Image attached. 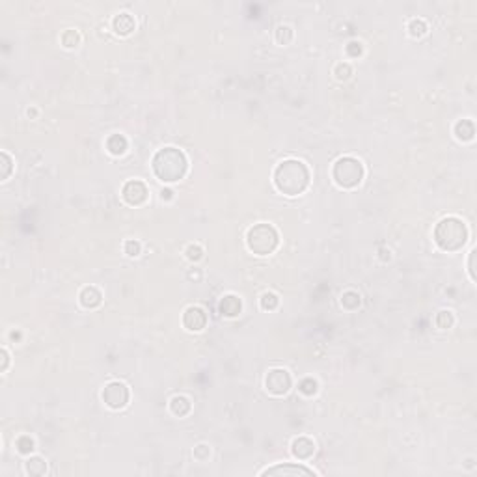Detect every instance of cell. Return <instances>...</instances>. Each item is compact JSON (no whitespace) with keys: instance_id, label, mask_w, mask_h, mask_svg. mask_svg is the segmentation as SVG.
<instances>
[{"instance_id":"obj_21","label":"cell","mask_w":477,"mask_h":477,"mask_svg":"<svg viewBox=\"0 0 477 477\" xmlns=\"http://www.w3.org/2000/svg\"><path fill=\"white\" fill-rule=\"evenodd\" d=\"M341 306L345 309H356L360 306V294L356 291H345L341 294Z\"/></svg>"},{"instance_id":"obj_20","label":"cell","mask_w":477,"mask_h":477,"mask_svg":"<svg viewBox=\"0 0 477 477\" xmlns=\"http://www.w3.org/2000/svg\"><path fill=\"white\" fill-rule=\"evenodd\" d=\"M15 447H17V451H19L21 455H30V453L36 449V444H34V440L28 436V434H23V436H19L15 440Z\"/></svg>"},{"instance_id":"obj_31","label":"cell","mask_w":477,"mask_h":477,"mask_svg":"<svg viewBox=\"0 0 477 477\" xmlns=\"http://www.w3.org/2000/svg\"><path fill=\"white\" fill-rule=\"evenodd\" d=\"M345 53L349 54L351 58H358L360 54L364 53V47H362L360 41H351V43L345 47Z\"/></svg>"},{"instance_id":"obj_28","label":"cell","mask_w":477,"mask_h":477,"mask_svg":"<svg viewBox=\"0 0 477 477\" xmlns=\"http://www.w3.org/2000/svg\"><path fill=\"white\" fill-rule=\"evenodd\" d=\"M334 75H336V79L338 80H347L351 75H353V67H351V64L349 62H341V64H338L336 66V69H334Z\"/></svg>"},{"instance_id":"obj_2","label":"cell","mask_w":477,"mask_h":477,"mask_svg":"<svg viewBox=\"0 0 477 477\" xmlns=\"http://www.w3.org/2000/svg\"><path fill=\"white\" fill-rule=\"evenodd\" d=\"M151 168L155 172V176L163 183H176L181 181L187 176L189 170V158L181 149H177L174 145L163 147L153 155Z\"/></svg>"},{"instance_id":"obj_32","label":"cell","mask_w":477,"mask_h":477,"mask_svg":"<svg viewBox=\"0 0 477 477\" xmlns=\"http://www.w3.org/2000/svg\"><path fill=\"white\" fill-rule=\"evenodd\" d=\"M209 455H211L209 445L200 444V445H196V447H194V458H196V460H200V462L207 460V458H209Z\"/></svg>"},{"instance_id":"obj_35","label":"cell","mask_w":477,"mask_h":477,"mask_svg":"<svg viewBox=\"0 0 477 477\" xmlns=\"http://www.w3.org/2000/svg\"><path fill=\"white\" fill-rule=\"evenodd\" d=\"M200 278H202V272H200L198 268H194V270L189 272V280H200Z\"/></svg>"},{"instance_id":"obj_1","label":"cell","mask_w":477,"mask_h":477,"mask_svg":"<svg viewBox=\"0 0 477 477\" xmlns=\"http://www.w3.org/2000/svg\"><path fill=\"white\" fill-rule=\"evenodd\" d=\"M309 168L298 158H285L274 170V187L285 196H300L309 187Z\"/></svg>"},{"instance_id":"obj_33","label":"cell","mask_w":477,"mask_h":477,"mask_svg":"<svg viewBox=\"0 0 477 477\" xmlns=\"http://www.w3.org/2000/svg\"><path fill=\"white\" fill-rule=\"evenodd\" d=\"M473 259H475V250L470 252V261H468V270H470L471 280H475V272H473Z\"/></svg>"},{"instance_id":"obj_37","label":"cell","mask_w":477,"mask_h":477,"mask_svg":"<svg viewBox=\"0 0 477 477\" xmlns=\"http://www.w3.org/2000/svg\"><path fill=\"white\" fill-rule=\"evenodd\" d=\"M390 254H392L390 250L382 248V250H380V259H382V261H386V259H390V257H392V255H390Z\"/></svg>"},{"instance_id":"obj_5","label":"cell","mask_w":477,"mask_h":477,"mask_svg":"<svg viewBox=\"0 0 477 477\" xmlns=\"http://www.w3.org/2000/svg\"><path fill=\"white\" fill-rule=\"evenodd\" d=\"M246 244H248L250 252H254L255 255H268L278 248L280 235L274 226H270V224H255L246 233Z\"/></svg>"},{"instance_id":"obj_6","label":"cell","mask_w":477,"mask_h":477,"mask_svg":"<svg viewBox=\"0 0 477 477\" xmlns=\"http://www.w3.org/2000/svg\"><path fill=\"white\" fill-rule=\"evenodd\" d=\"M101 397H103V403H105L108 408H112V410H121V408H125L127 403H129L131 392H129L127 384L119 382V380H112V382H108V384L103 388Z\"/></svg>"},{"instance_id":"obj_27","label":"cell","mask_w":477,"mask_h":477,"mask_svg":"<svg viewBox=\"0 0 477 477\" xmlns=\"http://www.w3.org/2000/svg\"><path fill=\"white\" fill-rule=\"evenodd\" d=\"M79 43H80L79 32H75V30H66V32L62 34V45L66 47V49H75V47H79Z\"/></svg>"},{"instance_id":"obj_26","label":"cell","mask_w":477,"mask_h":477,"mask_svg":"<svg viewBox=\"0 0 477 477\" xmlns=\"http://www.w3.org/2000/svg\"><path fill=\"white\" fill-rule=\"evenodd\" d=\"M408 30H410L412 38H421L427 34V23L423 19H412L408 23Z\"/></svg>"},{"instance_id":"obj_17","label":"cell","mask_w":477,"mask_h":477,"mask_svg":"<svg viewBox=\"0 0 477 477\" xmlns=\"http://www.w3.org/2000/svg\"><path fill=\"white\" fill-rule=\"evenodd\" d=\"M473 134H475V127H473V121L470 119H460L455 125V136L460 140V142H470L473 140Z\"/></svg>"},{"instance_id":"obj_34","label":"cell","mask_w":477,"mask_h":477,"mask_svg":"<svg viewBox=\"0 0 477 477\" xmlns=\"http://www.w3.org/2000/svg\"><path fill=\"white\" fill-rule=\"evenodd\" d=\"M0 354H2V367H0V369H2V371H6L8 364H10V354H8L6 349H2V351H0Z\"/></svg>"},{"instance_id":"obj_36","label":"cell","mask_w":477,"mask_h":477,"mask_svg":"<svg viewBox=\"0 0 477 477\" xmlns=\"http://www.w3.org/2000/svg\"><path fill=\"white\" fill-rule=\"evenodd\" d=\"M161 198H163V200H172V198H174V192H172L170 189H163Z\"/></svg>"},{"instance_id":"obj_29","label":"cell","mask_w":477,"mask_h":477,"mask_svg":"<svg viewBox=\"0 0 477 477\" xmlns=\"http://www.w3.org/2000/svg\"><path fill=\"white\" fill-rule=\"evenodd\" d=\"M185 254H187V257H189L190 261H200L203 257V248L200 244H189L187 250H185Z\"/></svg>"},{"instance_id":"obj_23","label":"cell","mask_w":477,"mask_h":477,"mask_svg":"<svg viewBox=\"0 0 477 477\" xmlns=\"http://www.w3.org/2000/svg\"><path fill=\"white\" fill-rule=\"evenodd\" d=\"M259 304H261V307L265 309V311H272V309H276L278 307V304H280V298H278V294L274 293H263L261 294V300H259Z\"/></svg>"},{"instance_id":"obj_9","label":"cell","mask_w":477,"mask_h":477,"mask_svg":"<svg viewBox=\"0 0 477 477\" xmlns=\"http://www.w3.org/2000/svg\"><path fill=\"white\" fill-rule=\"evenodd\" d=\"M147 187H145L144 181L140 179H131L123 185L121 189V196L129 205H142V203L147 200Z\"/></svg>"},{"instance_id":"obj_8","label":"cell","mask_w":477,"mask_h":477,"mask_svg":"<svg viewBox=\"0 0 477 477\" xmlns=\"http://www.w3.org/2000/svg\"><path fill=\"white\" fill-rule=\"evenodd\" d=\"M261 475H283V477H298V475H317V471L302 466L296 462H283V464H276L270 466L267 470L261 471Z\"/></svg>"},{"instance_id":"obj_15","label":"cell","mask_w":477,"mask_h":477,"mask_svg":"<svg viewBox=\"0 0 477 477\" xmlns=\"http://www.w3.org/2000/svg\"><path fill=\"white\" fill-rule=\"evenodd\" d=\"M170 412L176 416V418H185V416H189L190 410H192V403H190L189 397H185V395H174V397L170 399Z\"/></svg>"},{"instance_id":"obj_7","label":"cell","mask_w":477,"mask_h":477,"mask_svg":"<svg viewBox=\"0 0 477 477\" xmlns=\"http://www.w3.org/2000/svg\"><path fill=\"white\" fill-rule=\"evenodd\" d=\"M291 386H293V379H291L287 369L274 367V369H270V371L267 373V377H265V388H267V392L276 395V397L285 395V393L291 390Z\"/></svg>"},{"instance_id":"obj_16","label":"cell","mask_w":477,"mask_h":477,"mask_svg":"<svg viewBox=\"0 0 477 477\" xmlns=\"http://www.w3.org/2000/svg\"><path fill=\"white\" fill-rule=\"evenodd\" d=\"M127 145L129 144H127V138L123 134H112V136L106 138V149L110 155H116V157L123 155L127 151Z\"/></svg>"},{"instance_id":"obj_18","label":"cell","mask_w":477,"mask_h":477,"mask_svg":"<svg viewBox=\"0 0 477 477\" xmlns=\"http://www.w3.org/2000/svg\"><path fill=\"white\" fill-rule=\"evenodd\" d=\"M25 470L28 475H45L47 473V462L41 457H30L25 464Z\"/></svg>"},{"instance_id":"obj_12","label":"cell","mask_w":477,"mask_h":477,"mask_svg":"<svg viewBox=\"0 0 477 477\" xmlns=\"http://www.w3.org/2000/svg\"><path fill=\"white\" fill-rule=\"evenodd\" d=\"M79 302H80V306L86 307V309H93V307L101 306V302H103V294H101V291H99L97 287L88 285V287H84L82 291H80Z\"/></svg>"},{"instance_id":"obj_13","label":"cell","mask_w":477,"mask_h":477,"mask_svg":"<svg viewBox=\"0 0 477 477\" xmlns=\"http://www.w3.org/2000/svg\"><path fill=\"white\" fill-rule=\"evenodd\" d=\"M241 309H242V302L235 294H226V296H222L220 304H218V311H220L224 317H237V315L241 313Z\"/></svg>"},{"instance_id":"obj_14","label":"cell","mask_w":477,"mask_h":477,"mask_svg":"<svg viewBox=\"0 0 477 477\" xmlns=\"http://www.w3.org/2000/svg\"><path fill=\"white\" fill-rule=\"evenodd\" d=\"M134 27H136V23L131 14H119L112 19V28L119 36H129L134 30Z\"/></svg>"},{"instance_id":"obj_10","label":"cell","mask_w":477,"mask_h":477,"mask_svg":"<svg viewBox=\"0 0 477 477\" xmlns=\"http://www.w3.org/2000/svg\"><path fill=\"white\" fill-rule=\"evenodd\" d=\"M183 327L189 332H202L207 327V313L200 306H189L183 313Z\"/></svg>"},{"instance_id":"obj_11","label":"cell","mask_w":477,"mask_h":477,"mask_svg":"<svg viewBox=\"0 0 477 477\" xmlns=\"http://www.w3.org/2000/svg\"><path fill=\"white\" fill-rule=\"evenodd\" d=\"M291 453L298 460H309L315 453V442L307 436H298L291 442Z\"/></svg>"},{"instance_id":"obj_22","label":"cell","mask_w":477,"mask_h":477,"mask_svg":"<svg viewBox=\"0 0 477 477\" xmlns=\"http://www.w3.org/2000/svg\"><path fill=\"white\" fill-rule=\"evenodd\" d=\"M436 327L438 328H451L453 325H455V315L451 313L449 309H442V311H438L436 313Z\"/></svg>"},{"instance_id":"obj_19","label":"cell","mask_w":477,"mask_h":477,"mask_svg":"<svg viewBox=\"0 0 477 477\" xmlns=\"http://www.w3.org/2000/svg\"><path fill=\"white\" fill-rule=\"evenodd\" d=\"M317 390H319V384H317V380L311 379V377H306V379H302L300 382H298V392H300L302 395H306V397L315 395Z\"/></svg>"},{"instance_id":"obj_24","label":"cell","mask_w":477,"mask_h":477,"mask_svg":"<svg viewBox=\"0 0 477 477\" xmlns=\"http://www.w3.org/2000/svg\"><path fill=\"white\" fill-rule=\"evenodd\" d=\"M0 166H2L0 177H2V181H6L8 177H10V174H12V170H14V161H12V157L8 155L6 151L0 153Z\"/></svg>"},{"instance_id":"obj_3","label":"cell","mask_w":477,"mask_h":477,"mask_svg":"<svg viewBox=\"0 0 477 477\" xmlns=\"http://www.w3.org/2000/svg\"><path fill=\"white\" fill-rule=\"evenodd\" d=\"M436 246L444 252H457L468 241V226L457 216H445L432 231Z\"/></svg>"},{"instance_id":"obj_25","label":"cell","mask_w":477,"mask_h":477,"mask_svg":"<svg viewBox=\"0 0 477 477\" xmlns=\"http://www.w3.org/2000/svg\"><path fill=\"white\" fill-rule=\"evenodd\" d=\"M274 36H276V41H278L280 45H289V43L293 41V30H291V27H285V25L276 28Z\"/></svg>"},{"instance_id":"obj_4","label":"cell","mask_w":477,"mask_h":477,"mask_svg":"<svg viewBox=\"0 0 477 477\" xmlns=\"http://www.w3.org/2000/svg\"><path fill=\"white\" fill-rule=\"evenodd\" d=\"M332 177L336 185L341 189H356L366 177V168L356 157L347 155L334 163Z\"/></svg>"},{"instance_id":"obj_30","label":"cell","mask_w":477,"mask_h":477,"mask_svg":"<svg viewBox=\"0 0 477 477\" xmlns=\"http://www.w3.org/2000/svg\"><path fill=\"white\" fill-rule=\"evenodd\" d=\"M125 254L129 255V257H136V255H140V252H142V244L138 241H127L125 242Z\"/></svg>"}]
</instances>
